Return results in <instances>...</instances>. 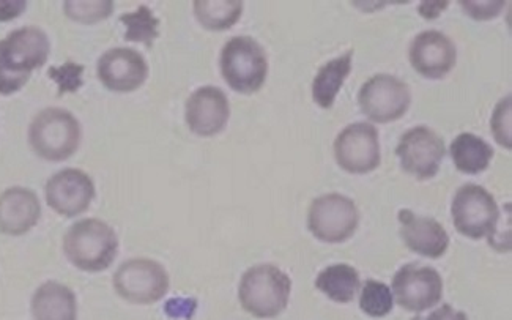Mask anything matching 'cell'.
I'll list each match as a JSON object with an SVG mask.
<instances>
[{"mask_svg":"<svg viewBox=\"0 0 512 320\" xmlns=\"http://www.w3.org/2000/svg\"><path fill=\"white\" fill-rule=\"evenodd\" d=\"M51 43L45 30L24 26L0 40V95L10 97L48 62Z\"/></svg>","mask_w":512,"mask_h":320,"instance_id":"1","label":"cell"},{"mask_svg":"<svg viewBox=\"0 0 512 320\" xmlns=\"http://www.w3.org/2000/svg\"><path fill=\"white\" fill-rule=\"evenodd\" d=\"M64 253L82 272H104L116 261L119 237L108 223L86 218L68 229L64 237Z\"/></svg>","mask_w":512,"mask_h":320,"instance_id":"2","label":"cell"},{"mask_svg":"<svg viewBox=\"0 0 512 320\" xmlns=\"http://www.w3.org/2000/svg\"><path fill=\"white\" fill-rule=\"evenodd\" d=\"M292 281L276 265H256L246 270L238 287L243 309L257 319H273L289 305Z\"/></svg>","mask_w":512,"mask_h":320,"instance_id":"3","label":"cell"},{"mask_svg":"<svg viewBox=\"0 0 512 320\" xmlns=\"http://www.w3.org/2000/svg\"><path fill=\"white\" fill-rule=\"evenodd\" d=\"M81 138V123L67 109H43L30 123L29 144L41 160H68L78 152Z\"/></svg>","mask_w":512,"mask_h":320,"instance_id":"4","label":"cell"},{"mask_svg":"<svg viewBox=\"0 0 512 320\" xmlns=\"http://www.w3.org/2000/svg\"><path fill=\"white\" fill-rule=\"evenodd\" d=\"M219 68L232 90L242 95H253L267 81V54L254 38L234 37L221 51Z\"/></svg>","mask_w":512,"mask_h":320,"instance_id":"5","label":"cell"},{"mask_svg":"<svg viewBox=\"0 0 512 320\" xmlns=\"http://www.w3.org/2000/svg\"><path fill=\"white\" fill-rule=\"evenodd\" d=\"M451 215L457 232L473 240L492 237L500 221L494 196L475 183H467L457 190Z\"/></svg>","mask_w":512,"mask_h":320,"instance_id":"6","label":"cell"},{"mask_svg":"<svg viewBox=\"0 0 512 320\" xmlns=\"http://www.w3.org/2000/svg\"><path fill=\"white\" fill-rule=\"evenodd\" d=\"M358 224L357 204L342 194H323L309 207V231L320 242L330 245L347 242L357 232Z\"/></svg>","mask_w":512,"mask_h":320,"instance_id":"7","label":"cell"},{"mask_svg":"<svg viewBox=\"0 0 512 320\" xmlns=\"http://www.w3.org/2000/svg\"><path fill=\"white\" fill-rule=\"evenodd\" d=\"M114 289L134 305H152L160 302L169 291V275L160 262L136 257L117 268Z\"/></svg>","mask_w":512,"mask_h":320,"instance_id":"8","label":"cell"},{"mask_svg":"<svg viewBox=\"0 0 512 320\" xmlns=\"http://www.w3.org/2000/svg\"><path fill=\"white\" fill-rule=\"evenodd\" d=\"M361 112L372 122L390 123L401 119L412 103L410 87L391 75H375L364 82L358 94Z\"/></svg>","mask_w":512,"mask_h":320,"instance_id":"9","label":"cell"},{"mask_svg":"<svg viewBox=\"0 0 512 320\" xmlns=\"http://www.w3.org/2000/svg\"><path fill=\"white\" fill-rule=\"evenodd\" d=\"M334 158L339 168L349 174H369L379 168V131L366 122L352 123L334 141Z\"/></svg>","mask_w":512,"mask_h":320,"instance_id":"10","label":"cell"},{"mask_svg":"<svg viewBox=\"0 0 512 320\" xmlns=\"http://www.w3.org/2000/svg\"><path fill=\"white\" fill-rule=\"evenodd\" d=\"M442 295V276L435 268L407 264L394 275L393 297H396L397 305L407 311L423 313L434 308L442 300Z\"/></svg>","mask_w":512,"mask_h":320,"instance_id":"11","label":"cell"},{"mask_svg":"<svg viewBox=\"0 0 512 320\" xmlns=\"http://www.w3.org/2000/svg\"><path fill=\"white\" fill-rule=\"evenodd\" d=\"M445 153L443 139L427 127H416L407 131L396 149L402 169L418 180L435 177Z\"/></svg>","mask_w":512,"mask_h":320,"instance_id":"12","label":"cell"},{"mask_svg":"<svg viewBox=\"0 0 512 320\" xmlns=\"http://www.w3.org/2000/svg\"><path fill=\"white\" fill-rule=\"evenodd\" d=\"M46 202L54 212L65 218H75L89 209L95 199V183L81 169H62L46 183Z\"/></svg>","mask_w":512,"mask_h":320,"instance_id":"13","label":"cell"},{"mask_svg":"<svg viewBox=\"0 0 512 320\" xmlns=\"http://www.w3.org/2000/svg\"><path fill=\"white\" fill-rule=\"evenodd\" d=\"M98 79L106 89L117 94H130L149 78V65L131 48H112L98 60Z\"/></svg>","mask_w":512,"mask_h":320,"instance_id":"14","label":"cell"},{"mask_svg":"<svg viewBox=\"0 0 512 320\" xmlns=\"http://www.w3.org/2000/svg\"><path fill=\"white\" fill-rule=\"evenodd\" d=\"M231 117V105L226 94L218 87L197 89L186 101V125L197 136L212 138L226 128Z\"/></svg>","mask_w":512,"mask_h":320,"instance_id":"15","label":"cell"},{"mask_svg":"<svg viewBox=\"0 0 512 320\" xmlns=\"http://www.w3.org/2000/svg\"><path fill=\"white\" fill-rule=\"evenodd\" d=\"M409 54L413 68L427 79L445 78L457 60L456 45L438 30H426L416 35Z\"/></svg>","mask_w":512,"mask_h":320,"instance_id":"16","label":"cell"},{"mask_svg":"<svg viewBox=\"0 0 512 320\" xmlns=\"http://www.w3.org/2000/svg\"><path fill=\"white\" fill-rule=\"evenodd\" d=\"M399 223L402 240L413 253L438 259L448 250V232L434 218L418 216L412 210L404 209L399 212Z\"/></svg>","mask_w":512,"mask_h":320,"instance_id":"17","label":"cell"},{"mask_svg":"<svg viewBox=\"0 0 512 320\" xmlns=\"http://www.w3.org/2000/svg\"><path fill=\"white\" fill-rule=\"evenodd\" d=\"M41 218V204L35 191L13 187L0 194V232L12 237L27 234Z\"/></svg>","mask_w":512,"mask_h":320,"instance_id":"18","label":"cell"},{"mask_svg":"<svg viewBox=\"0 0 512 320\" xmlns=\"http://www.w3.org/2000/svg\"><path fill=\"white\" fill-rule=\"evenodd\" d=\"M30 309L34 320H78L75 292L57 281H48L38 287Z\"/></svg>","mask_w":512,"mask_h":320,"instance_id":"19","label":"cell"},{"mask_svg":"<svg viewBox=\"0 0 512 320\" xmlns=\"http://www.w3.org/2000/svg\"><path fill=\"white\" fill-rule=\"evenodd\" d=\"M353 51L330 60L323 65L312 82V98L322 109L333 108L339 90L352 71Z\"/></svg>","mask_w":512,"mask_h":320,"instance_id":"20","label":"cell"},{"mask_svg":"<svg viewBox=\"0 0 512 320\" xmlns=\"http://www.w3.org/2000/svg\"><path fill=\"white\" fill-rule=\"evenodd\" d=\"M451 158L457 171L476 175L489 168L494 149L483 138L472 133H462L451 144Z\"/></svg>","mask_w":512,"mask_h":320,"instance_id":"21","label":"cell"},{"mask_svg":"<svg viewBox=\"0 0 512 320\" xmlns=\"http://www.w3.org/2000/svg\"><path fill=\"white\" fill-rule=\"evenodd\" d=\"M360 275L352 265L336 264L319 273L316 287L336 303H350L360 289Z\"/></svg>","mask_w":512,"mask_h":320,"instance_id":"22","label":"cell"},{"mask_svg":"<svg viewBox=\"0 0 512 320\" xmlns=\"http://www.w3.org/2000/svg\"><path fill=\"white\" fill-rule=\"evenodd\" d=\"M243 2L240 0H196L194 15L202 27L207 30L231 29L240 21Z\"/></svg>","mask_w":512,"mask_h":320,"instance_id":"23","label":"cell"},{"mask_svg":"<svg viewBox=\"0 0 512 320\" xmlns=\"http://www.w3.org/2000/svg\"><path fill=\"white\" fill-rule=\"evenodd\" d=\"M120 23L127 27L125 30V40L133 43H142V45L152 48L153 41L160 37V19L153 15L147 5L141 7L133 13H125L120 16Z\"/></svg>","mask_w":512,"mask_h":320,"instance_id":"24","label":"cell"},{"mask_svg":"<svg viewBox=\"0 0 512 320\" xmlns=\"http://www.w3.org/2000/svg\"><path fill=\"white\" fill-rule=\"evenodd\" d=\"M394 297L390 287L380 281L369 280L360 295V308L369 317H385L393 311Z\"/></svg>","mask_w":512,"mask_h":320,"instance_id":"25","label":"cell"},{"mask_svg":"<svg viewBox=\"0 0 512 320\" xmlns=\"http://www.w3.org/2000/svg\"><path fill=\"white\" fill-rule=\"evenodd\" d=\"M64 12L76 23L97 24L109 18L114 12V2L109 0H93V2H76L68 0L64 4Z\"/></svg>","mask_w":512,"mask_h":320,"instance_id":"26","label":"cell"},{"mask_svg":"<svg viewBox=\"0 0 512 320\" xmlns=\"http://www.w3.org/2000/svg\"><path fill=\"white\" fill-rule=\"evenodd\" d=\"M511 111H512V97L503 98L495 108L494 114H492V120H490V128L494 133L495 141L500 144L501 147L506 149H512L511 139Z\"/></svg>","mask_w":512,"mask_h":320,"instance_id":"27","label":"cell"},{"mask_svg":"<svg viewBox=\"0 0 512 320\" xmlns=\"http://www.w3.org/2000/svg\"><path fill=\"white\" fill-rule=\"evenodd\" d=\"M82 73H84L82 65L67 62L62 67H52L48 75L59 86V92L62 95L75 94L76 90L82 86Z\"/></svg>","mask_w":512,"mask_h":320,"instance_id":"28","label":"cell"},{"mask_svg":"<svg viewBox=\"0 0 512 320\" xmlns=\"http://www.w3.org/2000/svg\"><path fill=\"white\" fill-rule=\"evenodd\" d=\"M461 5L470 18L476 19V21H489V19L497 18L500 15L501 10L505 7V2L503 0H498V2H492V0H486V2L467 0L465 2L462 0Z\"/></svg>","mask_w":512,"mask_h":320,"instance_id":"29","label":"cell"},{"mask_svg":"<svg viewBox=\"0 0 512 320\" xmlns=\"http://www.w3.org/2000/svg\"><path fill=\"white\" fill-rule=\"evenodd\" d=\"M196 308L197 302L194 298H172L164 306V311L172 319L190 320Z\"/></svg>","mask_w":512,"mask_h":320,"instance_id":"30","label":"cell"},{"mask_svg":"<svg viewBox=\"0 0 512 320\" xmlns=\"http://www.w3.org/2000/svg\"><path fill=\"white\" fill-rule=\"evenodd\" d=\"M26 0H0V23H8L26 12Z\"/></svg>","mask_w":512,"mask_h":320,"instance_id":"31","label":"cell"},{"mask_svg":"<svg viewBox=\"0 0 512 320\" xmlns=\"http://www.w3.org/2000/svg\"><path fill=\"white\" fill-rule=\"evenodd\" d=\"M449 2L446 0H435V2H421L418 12L424 19H437L440 13L445 12Z\"/></svg>","mask_w":512,"mask_h":320,"instance_id":"32","label":"cell"},{"mask_svg":"<svg viewBox=\"0 0 512 320\" xmlns=\"http://www.w3.org/2000/svg\"><path fill=\"white\" fill-rule=\"evenodd\" d=\"M427 320H468V317L467 314L457 311L451 305H442V308L432 311Z\"/></svg>","mask_w":512,"mask_h":320,"instance_id":"33","label":"cell"}]
</instances>
